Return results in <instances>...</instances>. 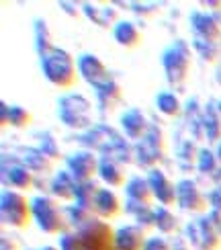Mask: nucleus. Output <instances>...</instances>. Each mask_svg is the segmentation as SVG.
<instances>
[{
	"instance_id": "obj_1",
	"label": "nucleus",
	"mask_w": 221,
	"mask_h": 250,
	"mask_svg": "<svg viewBox=\"0 0 221 250\" xmlns=\"http://www.w3.org/2000/svg\"><path fill=\"white\" fill-rule=\"evenodd\" d=\"M80 144L86 146L90 152H99L107 158H115L121 164H131L135 162L133 146L125 140V135H121L115 127L107 123L92 125L90 129H86L80 135Z\"/></svg>"
},
{
	"instance_id": "obj_2",
	"label": "nucleus",
	"mask_w": 221,
	"mask_h": 250,
	"mask_svg": "<svg viewBox=\"0 0 221 250\" xmlns=\"http://www.w3.org/2000/svg\"><path fill=\"white\" fill-rule=\"evenodd\" d=\"M115 232L107 222L94 220L80 230L66 232L60 238V250H117Z\"/></svg>"
},
{
	"instance_id": "obj_3",
	"label": "nucleus",
	"mask_w": 221,
	"mask_h": 250,
	"mask_svg": "<svg viewBox=\"0 0 221 250\" xmlns=\"http://www.w3.org/2000/svg\"><path fill=\"white\" fill-rule=\"evenodd\" d=\"M41 70L43 76L58 88H72L78 82V62L74 60L70 51L56 47L54 51H49L47 56L41 58Z\"/></svg>"
},
{
	"instance_id": "obj_4",
	"label": "nucleus",
	"mask_w": 221,
	"mask_h": 250,
	"mask_svg": "<svg viewBox=\"0 0 221 250\" xmlns=\"http://www.w3.org/2000/svg\"><path fill=\"white\" fill-rule=\"evenodd\" d=\"M31 203H33V217L41 232H45L49 236H58V234L64 236L68 232L70 228L68 215L64 207L58 203V199L47 195H39Z\"/></svg>"
},
{
	"instance_id": "obj_5",
	"label": "nucleus",
	"mask_w": 221,
	"mask_h": 250,
	"mask_svg": "<svg viewBox=\"0 0 221 250\" xmlns=\"http://www.w3.org/2000/svg\"><path fill=\"white\" fill-rule=\"evenodd\" d=\"M162 66L166 72L168 84L178 86L188 78V72L193 68V54L191 45L182 39H176L174 43H170L164 54H162Z\"/></svg>"
},
{
	"instance_id": "obj_6",
	"label": "nucleus",
	"mask_w": 221,
	"mask_h": 250,
	"mask_svg": "<svg viewBox=\"0 0 221 250\" xmlns=\"http://www.w3.org/2000/svg\"><path fill=\"white\" fill-rule=\"evenodd\" d=\"M58 117L70 129H90L92 103L80 92H68L58 101Z\"/></svg>"
},
{
	"instance_id": "obj_7",
	"label": "nucleus",
	"mask_w": 221,
	"mask_h": 250,
	"mask_svg": "<svg viewBox=\"0 0 221 250\" xmlns=\"http://www.w3.org/2000/svg\"><path fill=\"white\" fill-rule=\"evenodd\" d=\"M0 217H2V224L10 228L27 230L31 222L35 220L33 203L19 191H2V195H0Z\"/></svg>"
},
{
	"instance_id": "obj_8",
	"label": "nucleus",
	"mask_w": 221,
	"mask_h": 250,
	"mask_svg": "<svg viewBox=\"0 0 221 250\" xmlns=\"http://www.w3.org/2000/svg\"><path fill=\"white\" fill-rule=\"evenodd\" d=\"M133 154H135V164L143 170H154L158 168V164H162L166 158V138L164 131L152 125L150 131L145 133V138L133 146Z\"/></svg>"
},
{
	"instance_id": "obj_9",
	"label": "nucleus",
	"mask_w": 221,
	"mask_h": 250,
	"mask_svg": "<svg viewBox=\"0 0 221 250\" xmlns=\"http://www.w3.org/2000/svg\"><path fill=\"white\" fill-rule=\"evenodd\" d=\"M186 240L195 250H221V234L209 224L207 215L186 226Z\"/></svg>"
},
{
	"instance_id": "obj_10",
	"label": "nucleus",
	"mask_w": 221,
	"mask_h": 250,
	"mask_svg": "<svg viewBox=\"0 0 221 250\" xmlns=\"http://www.w3.org/2000/svg\"><path fill=\"white\" fill-rule=\"evenodd\" d=\"M66 166L68 172L74 176V181L86 183V181H94V176L99 174L100 158L90 150H78L66 158Z\"/></svg>"
},
{
	"instance_id": "obj_11",
	"label": "nucleus",
	"mask_w": 221,
	"mask_h": 250,
	"mask_svg": "<svg viewBox=\"0 0 221 250\" xmlns=\"http://www.w3.org/2000/svg\"><path fill=\"white\" fill-rule=\"evenodd\" d=\"M176 203L182 207L184 211L191 213H203L209 207V197L203 195L199 185L191 179H182L176 185Z\"/></svg>"
},
{
	"instance_id": "obj_12",
	"label": "nucleus",
	"mask_w": 221,
	"mask_h": 250,
	"mask_svg": "<svg viewBox=\"0 0 221 250\" xmlns=\"http://www.w3.org/2000/svg\"><path fill=\"white\" fill-rule=\"evenodd\" d=\"M78 72H80V76L94 88H99L102 84H107L109 80H113L109 68L104 66V62L94 54H82L78 58Z\"/></svg>"
},
{
	"instance_id": "obj_13",
	"label": "nucleus",
	"mask_w": 221,
	"mask_h": 250,
	"mask_svg": "<svg viewBox=\"0 0 221 250\" xmlns=\"http://www.w3.org/2000/svg\"><path fill=\"white\" fill-rule=\"evenodd\" d=\"M188 21H191V29H193L195 39L221 41V25L215 15L203 13V10H193Z\"/></svg>"
},
{
	"instance_id": "obj_14",
	"label": "nucleus",
	"mask_w": 221,
	"mask_h": 250,
	"mask_svg": "<svg viewBox=\"0 0 221 250\" xmlns=\"http://www.w3.org/2000/svg\"><path fill=\"white\" fill-rule=\"evenodd\" d=\"M150 127H152V123L147 121V117L138 107H131L121 115V129L127 140L141 142L145 138V133L150 131Z\"/></svg>"
},
{
	"instance_id": "obj_15",
	"label": "nucleus",
	"mask_w": 221,
	"mask_h": 250,
	"mask_svg": "<svg viewBox=\"0 0 221 250\" xmlns=\"http://www.w3.org/2000/svg\"><path fill=\"white\" fill-rule=\"evenodd\" d=\"M147 181L154 191V199H158L160 205H174L176 203V185L168 179L166 172H162L160 168H154L147 174Z\"/></svg>"
},
{
	"instance_id": "obj_16",
	"label": "nucleus",
	"mask_w": 221,
	"mask_h": 250,
	"mask_svg": "<svg viewBox=\"0 0 221 250\" xmlns=\"http://www.w3.org/2000/svg\"><path fill=\"white\" fill-rule=\"evenodd\" d=\"M2 179L6 185H10L13 189H19V191H33L35 181H37L35 174L20 162L13 164L10 168L6 164H2Z\"/></svg>"
},
{
	"instance_id": "obj_17",
	"label": "nucleus",
	"mask_w": 221,
	"mask_h": 250,
	"mask_svg": "<svg viewBox=\"0 0 221 250\" xmlns=\"http://www.w3.org/2000/svg\"><path fill=\"white\" fill-rule=\"evenodd\" d=\"M97 101H99V109L102 115H111L123 103V86L115 78L109 80L107 84L97 88Z\"/></svg>"
},
{
	"instance_id": "obj_18",
	"label": "nucleus",
	"mask_w": 221,
	"mask_h": 250,
	"mask_svg": "<svg viewBox=\"0 0 221 250\" xmlns=\"http://www.w3.org/2000/svg\"><path fill=\"white\" fill-rule=\"evenodd\" d=\"M145 242V230H141L140 226H123L115 232L117 250H143Z\"/></svg>"
},
{
	"instance_id": "obj_19",
	"label": "nucleus",
	"mask_w": 221,
	"mask_h": 250,
	"mask_svg": "<svg viewBox=\"0 0 221 250\" xmlns=\"http://www.w3.org/2000/svg\"><path fill=\"white\" fill-rule=\"evenodd\" d=\"M19 162L27 166L33 174H49L54 172V160H49L47 156L41 152L39 148H23L19 156Z\"/></svg>"
},
{
	"instance_id": "obj_20",
	"label": "nucleus",
	"mask_w": 221,
	"mask_h": 250,
	"mask_svg": "<svg viewBox=\"0 0 221 250\" xmlns=\"http://www.w3.org/2000/svg\"><path fill=\"white\" fill-rule=\"evenodd\" d=\"M76 181L68 170H60L54 174L49 183V193L60 201H74L76 199Z\"/></svg>"
},
{
	"instance_id": "obj_21",
	"label": "nucleus",
	"mask_w": 221,
	"mask_h": 250,
	"mask_svg": "<svg viewBox=\"0 0 221 250\" xmlns=\"http://www.w3.org/2000/svg\"><path fill=\"white\" fill-rule=\"evenodd\" d=\"M125 164H121L115 158H107V156H100V166H99V176L104 185L109 187H123L125 185Z\"/></svg>"
},
{
	"instance_id": "obj_22",
	"label": "nucleus",
	"mask_w": 221,
	"mask_h": 250,
	"mask_svg": "<svg viewBox=\"0 0 221 250\" xmlns=\"http://www.w3.org/2000/svg\"><path fill=\"white\" fill-rule=\"evenodd\" d=\"M113 37L121 47H127V49L140 47L143 43L141 31L138 29L135 23H131V21H119V23L115 25V29H113Z\"/></svg>"
},
{
	"instance_id": "obj_23",
	"label": "nucleus",
	"mask_w": 221,
	"mask_h": 250,
	"mask_svg": "<svg viewBox=\"0 0 221 250\" xmlns=\"http://www.w3.org/2000/svg\"><path fill=\"white\" fill-rule=\"evenodd\" d=\"M82 13L86 15L94 25H99L100 29H115V25L119 23L117 21V10H115L113 6H99V4H82Z\"/></svg>"
},
{
	"instance_id": "obj_24",
	"label": "nucleus",
	"mask_w": 221,
	"mask_h": 250,
	"mask_svg": "<svg viewBox=\"0 0 221 250\" xmlns=\"http://www.w3.org/2000/svg\"><path fill=\"white\" fill-rule=\"evenodd\" d=\"M125 193H127V201L140 203V205H152L154 201V191L150 187V181L141 179V176H133L125 185Z\"/></svg>"
},
{
	"instance_id": "obj_25",
	"label": "nucleus",
	"mask_w": 221,
	"mask_h": 250,
	"mask_svg": "<svg viewBox=\"0 0 221 250\" xmlns=\"http://www.w3.org/2000/svg\"><path fill=\"white\" fill-rule=\"evenodd\" d=\"M203 125H205V138L209 144L221 142V113L217 109V101H209L203 105Z\"/></svg>"
},
{
	"instance_id": "obj_26",
	"label": "nucleus",
	"mask_w": 221,
	"mask_h": 250,
	"mask_svg": "<svg viewBox=\"0 0 221 250\" xmlns=\"http://www.w3.org/2000/svg\"><path fill=\"white\" fill-rule=\"evenodd\" d=\"M94 213H97L99 220H113L121 213V201L119 197L109 189H102L99 193L97 205H94Z\"/></svg>"
},
{
	"instance_id": "obj_27",
	"label": "nucleus",
	"mask_w": 221,
	"mask_h": 250,
	"mask_svg": "<svg viewBox=\"0 0 221 250\" xmlns=\"http://www.w3.org/2000/svg\"><path fill=\"white\" fill-rule=\"evenodd\" d=\"M203 109L197 97H193L186 105V127L191 131L193 140H203L205 138V125H203Z\"/></svg>"
},
{
	"instance_id": "obj_28",
	"label": "nucleus",
	"mask_w": 221,
	"mask_h": 250,
	"mask_svg": "<svg viewBox=\"0 0 221 250\" xmlns=\"http://www.w3.org/2000/svg\"><path fill=\"white\" fill-rule=\"evenodd\" d=\"M100 185L97 181H86V183H78L76 185V205L82 209H88L94 213V205H97L99 193H100Z\"/></svg>"
},
{
	"instance_id": "obj_29",
	"label": "nucleus",
	"mask_w": 221,
	"mask_h": 250,
	"mask_svg": "<svg viewBox=\"0 0 221 250\" xmlns=\"http://www.w3.org/2000/svg\"><path fill=\"white\" fill-rule=\"evenodd\" d=\"M154 226L158 228V232H162L164 236H172L181 230V222L178 217L164 205L154 207Z\"/></svg>"
},
{
	"instance_id": "obj_30",
	"label": "nucleus",
	"mask_w": 221,
	"mask_h": 250,
	"mask_svg": "<svg viewBox=\"0 0 221 250\" xmlns=\"http://www.w3.org/2000/svg\"><path fill=\"white\" fill-rule=\"evenodd\" d=\"M35 49H37L39 58H43L49 54V51L56 49L54 33H51L47 21H43V19H35Z\"/></svg>"
},
{
	"instance_id": "obj_31",
	"label": "nucleus",
	"mask_w": 221,
	"mask_h": 250,
	"mask_svg": "<svg viewBox=\"0 0 221 250\" xmlns=\"http://www.w3.org/2000/svg\"><path fill=\"white\" fill-rule=\"evenodd\" d=\"M156 107L160 113H164L166 117H181L182 113V103L174 92L170 90H162L156 95Z\"/></svg>"
},
{
	"instance_id": "obj_32",
	"label": "nucleus",
	"mask_w": 221,
	"mask_h": 250,
	"mask_svg": "<svg viewBox=\"0 0 221 250\" xmlns=\"http://www.w3.org/2000/svg\"><path fill=\"white\" fill-rule=\"evenodd\" d=\"M193 47L207 64H219L221 62V41H203L193 37Z\"/></svg>"
},
{
	"instance_id": "obj_33",
	"label": "nucleus",
	"mask_w": 221,
	"mask_h": 250,
	"mask_svg": "<svg viewBox=\"0 0 221 250\" xmlns=\"http://www.w3.org/2000/svg\"><path fill=\"white\" fill-rule=\"evenodd\" d=\"M199 152H201V150L195 146V142H191V140L182 142L181 146H178V156H176L178 166H181L182 170H191L193 166H197Z\"/></svg>"
},
{
	"instance_id": "obj_34",
	"label": "nucleus",
	"mask_w": 221,
	"mask_h": 250,
	"mask_svg": "<svg viewBox=\"0 0 221 250\" xmlns=\"http://www.w3.org/2000/svg\"><path fill=\"white\" fill-rule=\"evenodd\" d=\"M66 215H68V224L74 226L76 230H80V228H84V226H88L94 220H99L97 213H92L88 209H82V207H78L76 203L66 207Z\"/></svg>"
},
{
	"instance_id": "obj_35",
	"label": "nucleus",
	"mask_w": 221,
	"mask_h": 250,
	"mask_svg": "<svg viewBox=\"0 0 221 250\" xmlns=\"http://www.w3.org/2000/svg\"><path fill=\"white\" fill-rule=\"evenodd\" d=\"M197 170L209 176V179H213V174L219 170V158L217 154H213L211 150L203 148L201 152H199V160H197Z\"/></svg>"
},
{
	"instance_id": "obj_36",
	"label": "nucleus",
	"mask_w": 221,
	"mask_h": 250,
	"mask_svg": "<svg viewBox=\"0 0 221 250\" xmlns=\"http://www.w3.org/2000/svg\"><path fill=\"white\" fill-rule=\"evenodd\" d=\"M37 148L43 152L49 160H60V158H64V156H61L60 144H58V140H56V133H54V131L41 133V135H39V146H37Z\"/></svg>"
},
{
	"instance_id": "obj_37",
	"label": "nucleus",
	"mask_w": 221,
	"mask_h": 250,
	"mask_svg": "<svg viewBox=\"0 0 221 250\" xmlns=\"http://www.w3.org/2000/svg\"><path fill=\"white\" fill-rule=\"evenodd\" d=\"M31 123H33V115H31V113L25 107H19V105L10 107V127H15V129H27Z\"/></svg>"
},
{
	"instance_id": "obj_38",
	"label": "nucleus",
	"mask_w": 221,
	"mask_h": 250,
	"mask_svg": "<svg viewBox=\"0 0 221 250\" xmlns=\"http://www.w3.org/2000/svg\"><path fill=\"white\" fill-rule=\"evenodd\" d=\"M131 10L138 17H154L158 13V6L156 4H140V2H135V4H131Z\"/></svg>"
},
{
	"instance_id": "obj_39",
	"label": "nucleus",
	"mask_w": 221,
	"mask_h": 250,
	"mask_svg": "<svg viewBox=\"0 0 221 250\" xmlns=\"http://www.w3.org/2000/svg\"><path fill=\"white\" fill-rule=\"evenodd\" d=\"M143 250H174V248L168 244L164 238H147Z\"/></svg>"
},
{
	"instance_id": "obj_40",
	"label": "nucleus",
	"mask_w": 221,
	"mask_h": 250,
	"mask_svg": "<svg viewBox=\"0 0 221 250\" xmlns=\"http://www.w3.org/2000/svg\"><path fill=\"white\" fill-rule=\"evenodd\" d=\"M209 207H211L213 211L221 213V187H215V189L209 193Z\"/></svg>"
},
{
	"instance_id": "obj_41",
	"label": "nucleus",
	"mask_w": 221,
	"mask_h": 250,
	"mask_svg": "<svg viewBox=\"0 0 221 250\" xmlns=\"http://www.w3.org/2000/svg\"><path fill=\"white\" fill-rule=\"evenodd\" d=\"M0 250H20V246L13 236L2 234V238H0Z\"/></svg>"
},
{
	"instance_id": "obj_42",
	"label": "nucleus",
	"mask_w": 221,
	"mask_h": 250,
	"mask_svg": "<svg viewBox=\"0 0 221 250\" xmlns=\"http://www.w3.org/2000/svg\"><path fill=\"white\" fill-rule=\"evenodd\" d=\"M0 125H2V127L10 125V107L6 103H0Z\"/></svg>"
},
{
	"instance_id": "obj_43",
	"label": "nucleus",
	"mask_w": 221,
	"mask_h": 250,
	"mask_svg": "<svg viewBox=\"0 0 221 250\" xmlns=\"http://www.w3.org/2000/svg\"><path fill=\"white\" fill-rule=\"evenodd\" d=\"M207 220H209V224H211L215 230L221 234V213H219V211H213V209H209Z\"/></svg>"
},
{
	"instance_id": "obj_44",
	"label": "nucleus",
	"mask_w": 221,
	"mask_h": 250,
	"mask_svg": "<svg viewBox=\"0 0 221 250\" xmlns=\"http://www.w3.org/2000/svg\"><path fill=\"white\" fill-rule=\"evenodd\" d=\"M60 8H64V13H68L74 19L80 17V10H78V6L74 4V2H60Z\"/></svg>"
},
{
	"instance_id": "obj_45",
	"label": "nucleus",
	"mask_w": 221,
	"mask_h": 250,
	"mask_svg": "<svg viewBox=\"0 0 221 250\" xmlns=\"http://www.w3.org/2000/svg\"><path fill=\"white\" fill-rule=\"evenodd\" d=\"M201 6H207L211 10V15H219L221 13V0H203Z\"/></svg>"
},
{
	"instance_id": "obj_46",
	"label": "nucleus",
	"mask_w": 221,
	"mask_h": 250,
	"mask_svg": "<svg viewBox=\"0 0 221 250\" xmlns=\"http://www.w3.org/2000/svg\"><path fill=\"white\" fill-rule=\"evenodd\" d=\"M213 183H215V187H221V166H219V170L213 174V179H211Z\"/></svg>"
},
{
	"instance_id": "obj_47",
	"label": "nucleus",
	"mask_w": 221,
	"mask_h": 250,
	"mask_svg": "<svg viewBox=\"0 0 221 250\" xmlns=\"http://www.w3.org/2000/svg\"><path fill=\"white\" fill-rule=\"evenodd\" d=\"M215 80H217V84H221V62L217 64V70H215Z\"/></svg>"
},
{
	"instance_id": "obj_48",
	"label": "nucleus",
	"mask_w": 221,
	"mask_h": 250,
	"mask_svg": "<svg viewBox=\"0 0 221 250\" xmlns=\"http://www.w3.org/2000/svg\"><path fill=\"white\" fill-rule=\"evenodd\" d=\"M215 154H217V158H219V164H221V142H219V146H217V152H215Z\"/></svg>"
},
{
	"instance_id": "obj_49",
	"label": "nucleus",
	"mask_w": 221,
	"mask_h": 250,
	"mask_svg": "<svg viewBox=\"0 0 221 250\" xmlns=\"http://www.w3.org/2000/svg\"><path fill=\"white\" fill-rule=\"evenodd\" d=\"M174 250H191V248H186V246H182V244H178V246H174Z\"/></svg>"
},
{
	"instance_id": "obj_50",
	"label": "nucleus",
	"mask_w": 221,
	"mask_h": 250,
	"mask_svg": "<svg viewBox=\"0 0 221 250\" xmlns=\"http://www.w3.org/2000/svg\"><path fill=\"white\" fill-rule=\"evenodd\" d=\"M41 250H60V248H56V246H45V248H41Z\"/></svg>"
},
{
	"instance_id": "obj_51",
	"label": "nucleus",
	"mask_w": 221,
	"mask_h": 250,
	"mask_svg": "<svg viewBox=\"0 0 221 250\" xmlns=\"http://www.w3.org/2000/svg\"><path fill=\"white\" fill-rule=\"evenodd\" d=\"M217 109H219V113H221V99L217 101Z\"/></svg>"
},
{
	"instance_id": "obj_52",
	"label": "nucleus",
	"mask_w": 221,
	"mask_h": 250,
	"mask_svg": "<svg viewBox=\"0 0 221 250\" xmlns=\"http://www.w3.org/2000/svg\"><path fill=\"white\" fill-rule=\"evenodd\" d=\"M215 17H217V21H219V25H221V13H219V15H215Z\"/></svg>"
}]
</instances>
